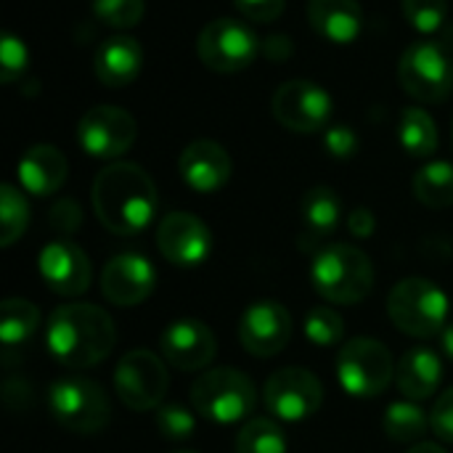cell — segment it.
<instances>
[{
	"instance_id": "cell-35",
	"label": "cell",
	"mask_w": 453,
	"mask_h": 453,
	"mask_svg": "<svg viewBox=\"0 0 453 453\" xmlns=\"http://www.w3.org/2000/svg\"><path fill=\"white\" fill-rule=\"evenodd\" d=\"M27 64H29L27 45L21 42V37L5 32L0 40V77H3V82L5 85L16 82L27 72Z\"/></svg>"
},
{
	"instance_id": "cell-10",
	"label": "cell",
	"mask_w": 453,
	"mask_h": 453,
	"mask_svg": "<svg viewBox=\"0 0 453 453\" xmlns=\"http://www.w3.org/2000/svg\"><path fill=\"white\" fill-rule=\"evenodd\" d=\"M167 361L151 350H130L114 372V390L133 411H157L167 395Z\"/></svg>"
},
{
	"instance_id": "cell-41",
	"label": "cell",
	"mask_w": 453,
	"mask_h": 453,
	"mask_svg": "<svg viewBox=\"0 0 453 453\" xmlns=\"http://www.w3.org/2000/svg\"><path fill=\"white\" fill-rule=\"evenodd\" d=\"M441 348H443L446 358H449V361H453V324L443 329V334H441Z\"/></svg>"
},
{
	"instance_id": "cell-8",
	"label": "cell",
	"mask_w": 453,
	"mask_h": 453,
	"mask_svg": "<svg viewBox=\"0 0 453 453\" xmlns=\"http://www.w3.org/2000/svg\"><path fill=\"white\" fill-rule=\"evenodd\" d=\"M401 88L419 104H441L453 93V58L433 40L411 42L398 61Z\"/></svg>"
},
{
	"instance_id": "cell-43",
	"label": "cell",
	"mask_w": 453,
	"mask_h": 453,
	"mask_svg": "<svg viewBox=\"0 0 453 453\" xmlns=\"http://www.w3.org/2000/svg\"><path fill=\"white\" fill-rule=\"evenodd\" d=\"M175 453H196V451H175Z\"/></svg>"
},
{
	"instance_id": "cell-12",
	"label": "cell",
	"mask_w": 453,
	"mask_h": 453,
	"mask_svg": "<svg viewBox=\"0 0 453 453\" xmlns=\"http://www.w3.org/2000/svg\"><path fill=\"white\" fill-rule=\"evenodd\" d=\"M263 398L273 417L284 422H303L321 409L324 388L313 372L287 366L268 377L263 388Z\"/></svg>"
},
{
	"instance_id": "cell-9",
	"label": "cell",
	"mask_w": 453,
	"mask_h": 453,
	"mask_svg": "<svg viewBox=\"0 0 453 453\" xmlns=\"http://www.w3.org/2000/svg\"><path fill=\"white\" fill-rule=\"evenodd\" d=\"M196 50L207 69L234 74L255 61V56L260 53V37L247 21L220 16L204 24L196 40Z\"/></svg>"
},
{
	"instance_id": "cell-25",
	"label": "cell",
	"mask_w": 453,
	"mask_h": 453,
	"mask_svg": "<svg viewBox=\"0 0 453 453\" xmlns=\"http://www.w3.org/2000/svg\"><path fill=\"white\" fill-rule=\"evenodd\" d=\"M398 141L403 151L417 159H427L438 151V125L422 106H406L398 119Z\"/></svg>"
},
{
	"instance_id": "cell-29",
	"label": "cell",
	"mask_w": 453,
	"mask_h": 453,
	"mask_svg": "<svg viewBox=\"0 0 453 453\" xmlns=\"http://www.w3.org/2000/svg\"><path fill=\"white\" fill-rule=\"evenodd\" d=\"M236 453H287L284 430L273 419H250L236 435Z\"/></svg>"
},
{
	"instance_id": "cell-26",
	"label": "cell",
	"mask_w": 453,
	"mask_h": 453,
	"mask_svg": "<svg viewBox=\"0 0 453 453\" xmlns=\"http://www.w3.org/2000/svg\"><path fill=\"white\" fill-rule=\"evenodd\" d=\"M414 194L430 210L453 207V165L430 162L414 175Z\"/></svg>"
},
{
	"instance_id": "cell-27",
	"label": "cell",
	"mask_w": 453,
	"mask_h": 453,
	"mask_svg": "<svg viewBox=\"0 0 453 453\" xmlns=\"http://www.w3.org/2000/svg\"><path fill=\"white\" fill-rule=\"evenodd\" d=\"M40 326V311L24 297H8L0 308V340L5 348H13L29 340Z\"/></svg>"
},
{
	"instance_id": "cell-18",
	"label": "cell",
	"mask_w": 453,
	"mask_h": 453,
	"mask_svg": "<svg viewBox=\"0 0 453 453\" xmlns=\"http://www.w3.org/2000/svg\"><path fill=\"white\" fill-rule=\"evenodd\" d=\"M162 358L180 372H199L204 369L215 353H218V340L212 329L204 321L196 319H180L173 321L159 340Z\"/></svg>"
},
{
	"instance_id": "cell-2",
	"label": "cell",
	"mask_w": 453,
	"mask_h": 453,
	"mask_svg": "<svg viewBox=\"0 0 453 453\" xmlns=\"http://www.w3.org/2000/svg\"><path fill=\"white\" fill-rule=\"evenodd\" d=\"M117 342L111 316L90 303H69L50 313L45 345L66 369H90L101 364Z\"/></svg>"
},
{
	"instance_id": "cell-5",
	"label": "cell",
	"mask_w": 453,
	"mask_h": 453,
	"mask_svg": "<svg viewBox=\"0 0 453 453\" xmlns=\"http://www.w3.org/2000/svg\"><path fill=\"white\" fill-rule=\"evenodd\" d=\"M255 403H257V393L252 380L228 366L204 372L191 385L194 411L218 425H234L247 419L255 411Z\"/></svg>"
},
{
	"instance_id": "cell-37",
	"label": "cell",
	"mask_w": 453,
	"mask_h": 453,
	"mask_svg": "<svg viewBox=\"0 0 453 453\" xmlns=\"http://www.w3.org/2000/svg\"><path fill=\"white\" fill-rule=\"evenodd\" d=\"M236 11L250 19V21H257V24H271L276 21L284 8H287V0H234Z\"/></svg>"
},
{
	"instance_id": "cell-28",
	"label": "cell",
	"mask_w": 453,
	"mask_h": 453,
	"mask_svg": "<svg viewBox=\"0 0 453 453\" xmlns=\"http://www.w3.org/2000/svg\"><path fill=\"white\" fill-rule=\"evenodd\" d=\"M382 427H385L388 438L395 441V443H417L427 433L430 417L422 411L419 403H414V401H398V403H390L388 406L385 419H382Z\"/></svg>"
},
{
	"instance_id": "cell-14",
	"label": "cell",
	"mask_w": 453,
	"mask_h": 453,
	"mask_svg": "<svg viewBox=\"0 0 453 453\" xmlns=\"http://www.w3.org/2000/svg\"><path fill=\"white\" fill-rule=\"evenodd\" d=\"M157 247L173 265L194 268L212 252V234L202 218L191 212H170L157 228Z\"/></svg>"
},
{
	"instance_id": "cell-11",
	"label": "cell",
	"mask_w": 453,
	"mask_h": 453,
	"mask_svg": "<svg viewBox=\"0 0 453 453\" xmlns=\"http://www.w3.org/2000/svg\"><path fill=\"white\" fill-rule=\"evenodd\" d=\"M334 111L332 96L313 80H287L273 93V117L292 133H319Z\"/></svg>"
},
{
	"instance_id": "cell-33",
	"label": "cell",
	"mask_w": 453,
	"mask_h": 453,
	"mask_svg": "<svg viewBox=\"0 0 453 453\" xmlns=\"http://www.w3.org/2000/svg\"><path fill=\"white\" fill-rule=\"evenodd\" d=\"M143 0H93V13L111 29H130L143 19Z\"/></svg>"
},
{
	"instance_id": "cell-1",
	"label": "cell",
	"mask_w": 453,
	"mask_h": 453,
	"mask_svg": "<svg viewBox=\"0 0 453 453\" xmlns=\"http://www.w3.org/2000/svg\"><path fill=\"white\" fill-rule=\"evenodd\" d=\"M159 194L151 175L133 162L106 165L93 180V210L117 236L141 234L157 215Z\"/></svg>"
},
{
	"instance_id": "cell-6",
	"label": "cell",
	"mask_w": 453,
	"mask_h": 453,
	"mask_svg": "<svg viewBox=\"0 0 453 453\" xmlns=\"http://www.w3.org/2000/svg\"><path fill=\"white\" fill-rule=\"evenodd\" d=\"M48 406L56 422L77 435H96L111 419V406L104 388L85 377H66L53 382Z\"/></svg>"
},
{
	"instance_id": "cell-7",
	"label": "cell",
	"mask_w": 453,
	"mask_h": 453,
	"mask_svg": "<svg viewBox=\"0 0 453 453\" xmlns=\"http://www.w3.org/2000/svg\"><path fill=\"white\" fill-rule=\"evenodd\" d=\"M395 377V364L385 342L372 337L350 340L337 356V380L353 398L382 395Z\"/></svg>"
},
{
	"instance_id": "cell-23",
	"label": "cell",
	"mask_w": 453,
	"mask_h": 453,
	"mask_svg": "<svg viewBox=\"0 0 453 453\" xmlns=\"http://www.w3.org/2000/svg\"><path fill=\"white\" fill-rule=\"evenodd\" d=\"M443 380L441 356L430 348H411L395 366V385L406 401H427L435 395Z\"/></svg>"
},
{
	"instance_id": "cell-36",
	"label": "cell",
	"mask_w": 453,
	"mask_h": 453,
	"mask_svg": "<svg viewBox=\"0 0 453 453\" xmlns=\"http://www.w3.org/2000/svg\"><path fill=\"white\" fill-rule=\"evenodd\" d=\"M324 146L334 159H350L358 151V135L350 125H332L324 133Z\"/></svg>"
},
{
	"instance_id": "cell-22",
	"label": "cell",
	"mask_w": 453,
	"mask_h": 453,
	"mask_svg": "<svg viewBox=\"0 0 453 453\" xmlns=\"http://www.w3.org/2000/svg\"><path fill=\"white\" fill-rule=\"evenodd\" d=\"M66 157L50 143H35L19 162V183L32 196H50L66 180Z\"/></svg>"
},
{
	"instance_id": "cell-42",
	"label": "cell",
	"mask_w": 453,
	"mask_h": 453,
	"mask_svg": "<svg viewBox=\"0 0 453 453\" xmlns=\"http://www.w3.org/2000/svg\"><path fill=\"white\" fill-rule=\"evenodd\" d=\"M409 453H446V449H441L438 443H417Z\"/></svg>"
},
{
	"instance_id": "cell-39",
	"label": "cell",
	"mask_w": 453,
	"mask_h": 453,
	"mask_svg": "<svg viewBox=\"0 0 453 453\" xmlns=\"http://www.w3.org/2000/svg\"><path fill=\"white\" fill-rule=\"evenodd\" d=\"M50 228L58 231V234H74L80 228V220H82V212H80V204L74 199H61L50 207Z\"/></svg>"
},
{
	"instance_id": "cell-24",
	"label": "cell",
	"mask_w": 453,
	"mask_h": 453,
	"mask_svg": "<svg viewBox=\"0 0 453 453\" xmlns=\"http://www.w3.org/2000/svg\"><path fill=\"white\" fill-rule=\"evenodd\" d=\"M300 218H303V244L332 236L342 218L340 194L329 186L308 188L300 202Z\"/></svg>"
},
{
	"instance_id": "cell-40",
	"label": "cell",
	"mask_w": 453,
	"mask_h": 453,
	"mask_svg": "<svg viewBox=\"0 0 453 453\" xmlns=\"http://www.w3.org/2000/svg\"><path fill=\"white\" fill-rule=\"evenodd\" d=\"M348 231L356 239H369L377 231V218L369 207H356L348 218Z\"/></svg>"
},
{
	"instance_id": "cell-4",
	"label": "cell",
	"mask_w": 453,
	"mask_h": 453,
	"mask_svg": "<svg viewBox=\"0 0 453 453\" xmlns=\"http://www.w3.org/2000/svg\"><path fill=\"white\" fill-rule=\"evenodd\" d=\"M388 313L395 329H401L403 334L430 340L435 334H443L449 319V297L435 281L411 276L390 289Z\"/></svg>"
},
{
	"instance_id": "cell-19",
	"label": "cell",
	"mask_w": 453,
	"mask_h": 453,
	"mask_svg": "<svg viewBox=\"0 0 453 453\" xmlns=\"http://www.w3.org/2000/svg\"><path fill=\"white\" fill-rule=\"evenodd\" d=\"M178 170L188 188L199 194H212V191H220L231 180L234 162L218 141L199 138V141H191L180 151Z\"/></svg>"
},
{
	"instance_id": "cell-31",
	"label": "cell",
	"mask_w": 453,
	"mask_h": 453,
	"mask_svg": "<svg viewBox=\"0 0 453 453\" xmlns=\"http://www.w3.org/2000/svg\"><path fill=\"white\" fill-rule=\"evenodd\" d=\"M305 334L313 345L321 348H332L342 340L345 334V321L342 316L329 308V305H316L308 316H305Z\"/></svg>"
},
{
	"instance_id": "cell-34",
	"label": "cell",
	"mask_w": 453,
	"mask_h": 453,
	"mask_svg": "<svg viewBox=\"0 0 453 453\" xmlns=\"http://www.w3.org/2000/svg\"><path fill=\"white\" fill-rule=\"evenodd\" d=\"M154 422H157V430L162 433V438H167V441H186L194 435V427H196L194 414L180 403H162L157 409Z\"/></svg>"
},
{
	"instance_id": "cell-3",
	"label": "cell",
	"mask_w": 453,
	"mask_h": 453,
	"mask_svg": "<svg viewBox=\"0 0 453 453\" xmlns=\"http://www.w3.org/2000/svg\"><path fill=\"white\" fill-rule=\"evenodd\" d=\"M311 281L326 303L356 305L374 289V265L361 247L329 244L316 252Z\"/></svg>"
},
{
	"instance_id": "cell-21",
	"label": "cell",
	"mask_w": 453,
	"mask_h": 453,
	"mask_svg": "<svg viewBox=\"0 0 453 453\" xmlns=\"http://www.w3.org/2000/svg\"><path fill=\"white\" fill-rule=\"evenodd\" d=\"M93 69L106 88H125L143 69V48L127 35H114L98 45Z\"/></svg>"
},
{
	"instance_id": "cell-16",
	"label": "cell",
	"mask_w": 453,
	"mask_h": 453,
	"mask_svg": "<svg viewBox=\"0 0 453 453\" xmlns=\"http://www.w3.org/2000/svg\"><path fill=\"white\" fill-rule=\"evenodd\" d=\"M157 271L138 252L111 257L101 271V295L117 308H135L154 292Z\"/></svg>"
},
{
	"instance_id": "cell-17",
	"label": "cell",
	"mask_w": 453,
	"mask_h": 453,
	"mask_svg": "<svg viewBox=\"0 0 453 453\" xmlns=\"http://www.w3.org/2000/svg\"><path fill=\"white\" fill-rule=\"evenodd\" d=\"M37 268L50 292L61 297H77L90 287V260L69 239H56L40 250Z\"/></svg>"
},
{
	"instance_id": "cell-13",
	"label": "cell",
	"mask_w": 453,
	"mask_h": 453,
	"mask_svg": "<svg viewBox=\"0 0 453 453\" xmlns=\"http://www.w3.org/2000/svg\"><path fill=\"white\" fill-rule=\"evenodd\" d=\"M138 125L130 111L119 106H93L77 125V141L85 154L96 159H117L135 143Z\"/></svg>"
},
{
	"instance_id": "cell-32",
	"label": "cell",
	"mask_w": 453,
	"mask_h": 453,
	"mask_svg": "<svg viewBox=\"0 0 453 453\" xmlns=\"http://www.w3.org/2000/svg\"><path fill=\"white\" fill-rule=\"evenodd\" d=\"M401 8L406 21L422 35H435L449 16V0H403Z\"/></svg>"
},
{
	"instance_id": "cell-20",
	"label": "cell",
	"mask_w": 453,
	"mask_h": 453,
	"mask_svg": "<svg viewBox=\"0 0 453 453\" xmlns=\"http://www.w3.org/2000/svg\"><path fill=\"white\" fill-rule=\"evenodd\" d=\"M308 21L324 40L350 45L364 29V8L358 0H308Z\"/></svg>"
},
{
	"instance_id": "cell-30",
	"label": "cell",
	"mask_w": 453,
	"mask_h": 453,
	"mask_svg": "<svg viewBox=\"0 0 453 453\" xmlns=\"http://www.w3.org/2000/svg\"><path fill=\"white\" fill-rule=\"evenodd\" d=\"M29 226V204L19 188L5 183L0 188V244L11 247Z\"/></svg>"
},
{
	"instance_id": "cell-38",
	"label": "cell",
	"mask_w": 453,
	"mask_h": 453,
	"mask_svg": "<svg viewBox=\"0 0 453 453\" xmlns=\"http://www.w3.org/2000/svg\"><path fill=\"white\" fill-rule=\"evenodd\" d=\"M430 427L433 433L446 441V443H453V388H449L433 406L430 411Z\"/></svg>"
},
{
	"instance_id": "cell-15",
	"label": "cell",
	"mask_w": 453,
	"mask_h": 453,
	"mask_svg": "<svg viewBox=\"0 0 453 453\" xmlns=\"http://www.w3.org/2000/svg\"><path fill=\"white\" fill-rule=\"evenodd\" d=\"M292 337V316L276 300H260L247 308L239 321V340L250 356H279Z\"/></svg>"
}]
</instances>
